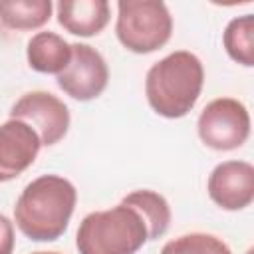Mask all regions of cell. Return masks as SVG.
<instances>
[{"instance_id": "obj_3", "label": "cell", "mask_w": 254, "mask_h": 254, "mask_svg": "<svg viewBox=\"0 0 254 254\" xmlns=\"http://www.w3.org/2000/svg\"><path fill=\"white\" fill-rule=\"evenodd\" d=\"M147 240L145 222L125 204L89 212L75 234L79 254H135Z\"/></svg>"}, {"instance_id": "obj_12", "label": "cell", "mask_w": 254, "mask_h": 254, "mask_svg": "<svg viewBox=\"0 0 254 254\" xmlns=\"http://www.w3.org/2000/svg\"><path fill=\"white\" fill-rule=\"evenodd\" d=\"M121 204L133 208L141 216V220L147 226L149 240H157L167 232L171 224V206L163 194L149 190V189H141V190L129 192L121 200Z\"/></svg>"}, {"instance_id": "obj_17", "label": "cell", "mask_w": 254, "mask_h": 254, "mask_svg": "<svg viewBox=\"0 0 254 254\" xmlns=\"http://www.w3.org/2000/svg\"><path fill=\"white\" fill-rule=\"evenodd\" d=\"M34 254H60V252H34Z\"/></svg>"}, {"instance_id": "obj_11", "label": "cell", "mask_w": 254, "mask_h": 254, "mask_svg": "<svg viewBox=\"0 0 254 254\" xmlns=\"http://www.w3.org/2000/svg\"><path fill=\"white\" fill-rule=\"evenodd\" d=\"M26 56L32 69L60 75L71 60V44L54 32H38L30 38Z\"/></svg>"}, {"instance_id": "obj_8", "label": "cell", "mask_w": 254, "mask_h": 254, "mask_svg": "<svg viewBox=\"0 0 254 254\" xmlns=\"http://www.w3.org/2000/svg\"><path fill=\"white\" fill-rule=\"evenodd\" d=\"M208 196L224 210H242L254 200V167L246 161H224L208 177Z\"/></svg>"}, {"instance_id": "obj_18", "label": "cell", "mask_w": 254, "mask_h": 254, "mask_svg": "<svg viewBox=\"0 0 254 254\" xmlns=\"http://www.w3.org/2000/svg\"><path fill=\"white\" fill-rule=\"evenodd\" d=\"M246 254H252V250H248V252H246Z\"/></svg>"}, {"instance_id": "obj_7", "label": "cell", "mask_w": 254, "mask_h": 254, "mask_svg": "<svg viewBox=\"0 0 254 254\" xmlns=\"http://www.w3.org/2000/svg\"><path fill=\"white\" fill-rule=\"evenodd\" d=\"M109 81V69L103 56L87 44H71V60L58 75L64 93L77 101H89L103 93Z\"/></svg>"}, {"instance_id": "obj_15", "label": "cell", "mask_w": 254, "mask_h": 254, "mask_svg": "<svg viewBox=\"0 0 254 254\" xmlns=\"http://www.w3.org/2000/svg\"><path fill=\"white\" fill-rule=\"evenodd\" d=\"M161 254H232L228 244L214 234L190 232L175 240H169Z\"/></svg>"}, {"instance_id": "obj_6", "label": "cell", "mask_w": 254, "mask_h": 254, "mask_svg": "<svg viewBox=\"0 0 254 254\" xmlns=\"http://www.w3.org/2000/svg\"><path fill=\"white\" fill-rule=\"evenodd\" d=\"M10 119L24 121L30 125L42 145L52 147L60 143L69 127V109L67 105L48 91H30L24 93L10 109Z\"/></svg>"}, {"instance_id": "obj_2", "label": "cell", "mask_w": 254, "mask_h": 254, "mask_svg": "<svg viewBox=\"0 0 254 254\" xmlns=\"http://www.w3.org/2000/svg\"><path fill=\"white\" fill-rule=\"evenodd\" d=\"M204 83L200 60L179 50L151 65L145 79L147 101L155 113L167 119L185 117L196 103Z\"/></svg>"}, {"instance_id": "obj_13", "label": "cell", "mask_w": 254, "mask_h": 254, "mask_svg": "<svg viewBox=\"0 0 254 254\" xmlns=\"http://www.w3.org/2000/svg\"><path fill=\"white\" fill-rule=\"evenodd\" d=\"M52 8L50 0H4L0 22L10 30H36L50 20Z\"/></svg>"}, {"instance_id": "obj_16", "label": "cell", "mask_w": 254, "mask_h": 254, "mask_svg": "<svg viewBox=\"0 0 254 254\" xmlns=\"http://www.w3.org/2000/svg\"><path fill=\"white\" fill-rule=\"evenodd\" d=\"M14 250V224L0 214V254H12Z\"/></svg>"}, {"instance_id": "obj_14", "label": "cell", "mask_w": 254, "mask_h": 254, "mask_svg": "<svg viewBox=\"0 0 254 254\" xmlns=\"http://www.w3.org/2000/svg\"><path fill=\"white\" fill-rule=\"evenodd\" d=\"M224 50L226 54L240 65L252 67L254 65V18L252 14L238 16L228 22L224 36Z\"/></svg>"}, {"instance_id": "obj_5", "label": "cell", "mask_w": 254, "mask_h": 254, "mask_svg": "<svg viewBox=\"0 0 254 254\" xmlns=\"http://www.w3.org/2000/svg\"><path fill=\"white\" fill-rule=\"evenodd\" d=\"M196 129L206 147L214 151H232L246 143L250 135V115L238 99L218 97L200 111Z\"/></svg>"}, {"instance_id": "obj_10", "label": "cell", "mask_w": 254, "mask_h": 254, "mask_svg": "<svg viewBox=\"0 0 254 254\" xmlns=\"http://www.w3.org/2000/svg\"><path fill=\"white\" fill-rule=\"evenodd\" d=\"M56 16L65 32L91 38L109 24L111 8L105 0H62L56 6Z\"/></svg>"}, {"instance_id": "obj_9", "label": "cell", "mask_w": 254, "mask_h": 254, "mask_svg": "<svg viewBox=\"0 0 254 254\" xmlns=\"http://www.w3.org/2000/svg\"><path fill=\"white\" fill-rule=\"evenodd\" d=\"M42 141L38 133L18 119L0 125V183L12 181L34 165Z\"/></svg>"}, {"instance_id": "obj_1", "label": "cell", "mask_w": 254, "mask_h": 254, "mask_svg": "<svg viewBox=\"0 0 254 254\" xmlns=\"http://www.w3.org/2000/svg\"><path fill=\"white\" fill-rule=\"evenodd\" d=\"M75 187L58 175H42L26 185L14 206V220L24 236L36 242L60 238L73 214Z\"/></svg>"}, {"instance_id": "obj_4", "label": "cell", "mask_w": 254, "mask_h": 254, "mask_svg": "<svg viewBox=\"0 0 254 254\" xmlns=\"http://www.w3.org/2000/svg\"><path fill=\"white\" fill-rule=\"evenodd\" d=\"M115 32L129 52L151 54L169 42L173 34V18L163 2L121 0L117 2Z\"/></svg>"}]
</instances>
